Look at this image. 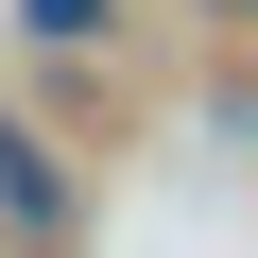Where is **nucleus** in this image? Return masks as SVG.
<instances>
[{
    "instance_id": "f257e3e1",
    "label": "nucleus",
    "mask_w": 258,
    "mask_h": 258,
    "mask_svg": "<svg viewBox=\"0 0 258 258\" xmlns=\"http://www.w3.org/2000/svg\"><path fill=\"white\" fill-rule=\"evenodd\" d=\"M0 207H18V224H52V155L18 138V120H0Z\"/></svg>"
}]
</instances>
